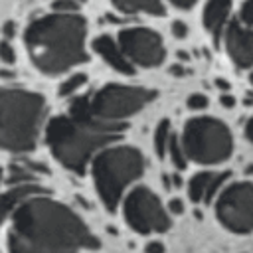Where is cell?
I'll return each instance as SVG.
<instances>
[{
    "instance_id": "cell-3",
    "label": "cell",
    "mask_w": 253,
    "mask_h": 253,
    "mask_svg": "<svg viewBox=\"0 0 253 253\" xmlns=\"http://www.w3.org/2000/svg\"><path fill=\"white\" fill-rule=\"evenodd\" d=\"M125 125L101 123L89 115L87 97H77L69 105V115L53 117L45 128V140L53 156L69 170L83 174L95 150L119 138Z\"/></svg>"
},
{
    "instance_id": "cell-26",
    "label": "cell",
    "mask_w": 253,
    "mask_h": 253,
    "mask_svg": "<svg viewBox=\"0 0 253 253\" xmlns=\"http://www.w3.org/2000/svg\"><path fill=\"white\" fill-rule=\"evenodd\" d=\"M172 6H176V8H180V10H190L198 0H168Z\"/></svg>"
},
{
    "instance_id": "cell-6",
    "label": "cell",
    "mask_w": 253,
    "mask_h": 253,
    "mask_svg": "<svg viewBox=\"0 0 253 253\" xmlns=\"http://www.w3.org/2000/svg\"><path fill=\"white\" fill-rule=\"evenodd\" d=\"M186 158L200 164H217L231 156L233 138L229 128L211 117L190 119L182 132Z\"/></svg>"
},
{
    "instance_id": "cell-33",
    "label": "cell",
    "mask_w": 253,
    "mask_h": 253,
    "mask_svg": "<svg viewBox=\"0 0 253 253\" xmlns=\"http://www.w3.org/2000/svg\"><path fill=\"white\" fill-rule=\"evenodd\" d=\"M170 71H172V73H176V75H182V73H184V69H182V67H172Z\"/></svg>"
},
{
    "instance_id": "cell-11",
    "label": "cell",
    "mask_w": 253,
    "mask_h": 253,
    "mask_svg": "<svg viewBox=\"0 0 253 253\" xmlns=\"http://www.w3.org/2000/svg\"><path fill=\"white\" fill-rule=\"evenodd\" d=\"M223 43L229 59L239 67H253V38L239 20H231L223 28Z\"/></svg>"
},
{
    "instance_id": "cell-20",
    "label": "cell",
    "mask_w": 253,
    "mask_h": 253,
    "mask_svg": "<svg viewBox=\"0 0 253 253\" xmlns=\"http://www.w3.org/2000/svg\"><path fill=\"white\" fill-rule=\"evenodd\" d=\"M229 180V172H217V174H211V180H210V184H208V190H206V202H210L219 190H221V186L225 184Z\"/></svg>"
},
{
    "instance_id": "cell-8",
    "label": "cell",
    "mask_w": 253,
    "mask_h": 253,
    "mask_svg": "<svg viewBox=\"0 0 253 253\" xmlns=\"http://www.w3.org/2000/svg\"><path fill=\"white\" fill-rule=\"evenodd\" d=\"M215 213L223 227L235 233L253 231V184L235 182L219 192Z\"/></svg>"
},
{
    "instance_id": "cell-16",
    "label": "cell",
    "mask_w": 253,
    "mask_h": 253,
    "mask_svg": "<svg viewBox=\"0 0 253 253\" xmlns=\"http://www.w3.org/2000/svg\"><path fill=\"white\" fill-rule=\"evenodd\" d=\"M210 180H211V172H198V174L190 180L188 194H190L192 202H202V200L206 198V190H208Z\"/></svg>"
},
{
    "instance_id": "cell-4",
    "label": "cell",
    "mask_w": 253,
    "mask_h": 253,
    "mask_svg": "<svg viewBox=\"0 0 253 253\" xmlns=\"http://www.w3.org/2000/svg\"><path fill=\"white\" fill-rule=\"evenodd\" d=\"M43 97L24 89L0 87V148L28 152L36 146L43 119Z\"/></svg>"
},
{
    "instance_id": "cell-21",
    "label": "cell",
    "mask_w": 253,
    "mask_h": 253,
    "mask_svg": "<svg viewBox=\"0 0 253 253\" xmlns=\"http://www.w3.org/2000/svg\"><path fill=\"white\" fill-rule=\"evenodd\" d=\"M241 26H245L247 30L253 28V0H243L241 8H239V18Z\"/></svg>"
},
{
    "instance_id": "cell-36",
    "label": "cell",
    "mask_w": 253,
    "mask_h": 253,
    "mask_svg": "<svg viewBox=\"0 0 253 253\" xmlns=\"http://www.w3.org/2000/svg\"><path fill=\"white\" fill-rule=\"evenodd\" d=\"M249 34H251V38H253V28H251V30H249Z\"/></svg>"
},
{
    "instance_id": "cell-32",
    "label": "cell",
    "mask_w": 253,
    "mask_h": 253,
    "mask_svg": "<svg viewBox=\"0 0 253 253\" xmlns=\"http://www.w3.org/2000/svg\"><path fill=\"white\" fill-rule=\"evenodd\" d=\"M215 85H217L219 89H223V91H229V83H227V81H223V79H217V81H215Z\"/></svg>"
},
{
    "instance_id": "cell-14",
    "label": "cell",
    "mask_w": 253,
    "mask_h": 253,
    "mask_svg": "<svg viewBox=\"0 0 253 253\" xmlns=\"http://www.w3.org/2000/svg\"><path fill=\"white\" fill-rule=\"evenodd\" d=\"M40 192H43V190L38 188V186L20 184V186H16V188H12V190L0 194V225L4 223V219H6L22 202H26V200L32 198V196H38Z\"/></svg>"
},
{
    "instance_id": "cell-25",
    "label": "cell",
    "mask_w": 253,
    "mask_h": 253,
    "mask_svg": "<svg viewBox=\"0 0 253 253\" xmlns=\"http://www.w3.org/2000/svg\"><path fill=\"white\" fill-rule=\"evenodd\" d=\"M172 34H174V38L184 40V38L188 36V26H186L184 22H180V20H174V22H172Z\"/></svg>"
},
{
    "instance_id": "cell-10",
    "label": "cell",
    "mask_w": 253,
    "mask_h": 253,
    "mask_svg": "<svg viewBox=\"0 0 253 253\" xmlns=\"http://www.w3.org/2000/svg\"><path fill=\"white\" fill-rule=\"evenodd\" d=\"M119 45L130 63L156 67L164 61L166 49L162 38L148 28H125L119 32Z\"/></svg>"
},
{
    "instance_id": "cell-7",
    "label": "cell",
    "mask_w": 253,
    "mask_h": 253,
    "mask_svg": "<svg viewBox=\"0 0 253 253\" xmlns=\"http://www.w3.org/2000/svg\"><path fill=\"white\" fill-rule=\"evenodd\" d=\"M156 97V91L130 85H105L95 95L87 97L89 115L101 123H123L126 117L138 113Z\"/></svg>"
},
{
    "instance_id": "cell-30",
    "label": "cell",
    "mask_w": 253,
    "mask_h": 253,
    "mask_svg": "<svg viewBox=\"0 0 253 253\" xmlns=\"http://www.w3.org/2000/svg\"><path fill=\"white\" fill-rule=\"evenodd\" d=\"M16 34V26H14V22H6L4 24V36L6 38H12Z\"/></svg>"
},
{
    "instance_id": "cell-24",
    "label": "cell",
    "mask_w": 253,
    "mask_h": 253,
    "mask_svg": "<svg viewBox=\"0 0 253 253\" xmlns=\"http://www.w3.org/2000/svg\"><path fill=\"white\" fill-rule=\"evenodd\" d=\"M0 59L4 63H14L16 59V53H14V47L10 45V42H0Z\"/></svg>"
},
{
    "instance_id": "cell-28",
    "label": "cell",
    "mask_w": 253,
    "mask_h": 253,
    "mask_svg": "<svg viewBox=\"0 0 253 253\" xmlns=\"http://www.w3.org/2000/svg\"><path fill=\"white\" fill-rule=\"evenodd\" d=\"M170 211H172V213H182V211H184L182 200H170Z\"/></svg>"
},
{
    "instance_id": "cell-29",
    "label": "cell",
    "mask_w": 253,
    "mask_h": 253,
    "mask_svg": "<svg viewBox=\"0 0 253 253\" xmlns=\"http://www.w3.org/2000/svg\"><path fill=\"white\" fill-rule=\"evenodd\" d=\"M219 101H221L223 107H233V105H235V99H233L229 93H223V95L219 97Z\"/></svg>"
},
{
    "instance_id": "cell-19",
    "label": "cell",
    "mask_w": 253,
    "mask_h": 253,
    "mask_svg": "<svg viewBox=\"0 0 253 253\" xmlns=\"http://www.w3.org/2000/svg\"><path fill=\"white\" fill-rule=\"evenodd\" d=\"M85 81H87V75L85 73H75V75H71V77H67L61 85H59V97H69V95H73L79 87H83L85 85Z\"/></svg>"
},
{
    "instance_id": "cell-2",
    "label": "cell",
    "mask_w": 253,
    "mask_h": 253,
    "mask_svg": "<svg viewBox=\"0 0 253 253\" xmlns=\"http://www.w3.org/2000/svg\"><path fill=\"white\" fill-rule=\"evenodd\" d=\"M87 22L77 12H53L36 18L24 34L32 63L47 75H57L87 61Z\"/></svg>"
},
{
    "instance_id": "cell-1",
    "label": "cell",
    "mask_w": 253,
    "mask_h": 253,
    "mask_svg": "<svg viewBox=\"0 0 253 253\" xmlns=\"http://www.w3.org/2000/svg\"><path fill=\"white\" fill-rule=\"evenodd\" d=\"M8 247L10 253H77L99 241L67 206L32 196L14 210Z\"/></svg>"
},
{
    "instance_id": "cell-15",
    "label": "cell",
    "mask_w": 253,
    "mask_h": 253,
    "mask_svg": "<svg viewBox=\"0 0 253 253\" xmlns=\"http://www.w3.org/2000/svg\"><path fill=\"white\" fill-rule=\"evenodd\" d=\"M111 4L125 14H148L164 16V6L160 0H111Z\"/></svg>"
},
{
    "instance_id": "cell-27",
    "label": "cell",
    "mask_w": 253,
    "mask_h": 253,
    "mask_svg": "<svg viewBox=\"0 0 253 253\" xmlns=\"http://www.w3.org/2000/svg\"><path fill=\"white\" fill-rule=\"evenodd\" d=\"M146 253H164V245L160 241H150L146 245Z\"/></svg>"
},
{
    "instance_id": "cell-31",
    "label": "cell",
    "mask_w": 253,
    "mask_h": 253,
    "mask_svg": "<svg viewBox=\"0 0 253 253\" xmlns=\"http://www.w3.org/2000/svg\"><path fill=\"white\" fill-rule=\"evenodd\" d=\"M245 134H247V138L253 142V117L247 121V125H245Z\"/></svg>"
},
{
    "instance_id": "cell-22",
    "label": "cell",
    "mask_w": 253,
    "mask_h": 253,
    "mask_svg": "<svg viewBox=\"0 0 253 253\" xmlns=\"http://www.w3.org/2000/svg\"><path fill=\"white\" fill-rule=\"evenodd\" d=\"M51 8H53V12H61V14H73V12H77L79 4H77L75 0H53Z\"/></svg>"
},
{
    "instance_id": "cell-9",
    "label": "cell",
    "mask_w": 253,
    "mask_h": 253,
    "mask_svg": "<svg viewBox=\"0 0 253 253\" xmlns=\"http://www.w3.org/2000/svg\"><path fill=\"white\" fill-rule=\"evenodd\" d=\"M125 217L138 233H160L170 227V217L156 194L148 188H134L125 200Z\"/></svg>"
},
{
    "instance_id": "cell-35",
    "label": "cell",
    "mask_w": 253,
    "mask_h": 253,
    "mask_svg": "<svg viewBox=\"0 0 253 253\" xmlns=\"http://www.w3.org/2000/svg\"><path fill=\"white\" fill-rule=\"evenodd\" d=\"M75 2H77V4H83V2H85V0H75Z\"/></svg>"
},
{
    "instance_id": "cell-18",
    "label": "cell",
    "mask_w": 253,
    "mask_h": 253,
    "mask_svg": "<svg viewBox=\"0 0 253 253\" xmlns=\"http://www.w3.org/2000/svg\"><path fill=\"white\" fill-rule=\"evenodd\" d=\"M168 152H170L172 164H174L178 170H184L186 164H188V158H186V152H184V148H182V142L176 138V134H174V136L170 134V140H168Z\"/></svg>"
},
{
    "instance_id": "cell-17",
    "label": "cell",
    "mask_w": 253,
    "mask_h": 253,
    "mask_svg": "<svg viewBox=\"0 0 253 253\" xmlns=\"http://www.w3.org/2000/svg\"><path fill=\"white\" fill-rule=\"evenodd\" d=\"M168 140H170V123L164 119V121L158 123L156 130H154V148H156L158 156H164L166 154Z\"/></svg>"
},
{
    "instance_id": "cell-13",
    "label": "cell",
    "mask_w": 253,
    "mask_h": 253,
    "mask_svg": "<svg viewBox=\"0 0 253 253\" xmlns=\"http://www.w3.org/2000/svg\"><path fill=\"white\" fill-rule=\"evenodd\" d=\"M231 4L233 0H208L206 2L202 20H204V28L213 36V40H219V36L223 34Z\"/></svg>"
},
{
    "instance_id": "cell-23",
    "label": "cell",
    "mask_w": 253,
    "mask_h": 253,
    "mask_svg": "<svg viewBox=\"0 0 253 253\" xmlns=\"http://www.w3.org/2000/svg\"><path fill=\"white\" fill-rule=\"evenodd\" d=\"M188 107L194 109V111H200V109H206L208 107V97L202 95V93H194L188 97Z\"/></svg>"
},
{
    "instance_id": "cell-12",
    "label": "cell",
    "mask_w": 253,
    "mask_h": 253,
    "mask_svg": "<svg viewBox=\"0 0 253 253\" xmlns=\"http://www.w3.org/2000/svg\"><path fill=\"white\" fill-rule=\"evenodd\" d=\"M93 49L103 57V61L107 65H111L115 71L123 73V75H132L134 73V67L132 63L126 59V55L123 53L119 42H115L111 36H99L93 40Z\"/></svg>"
},
{
    "instance_id": "cell-5",
    "label": "cell",
    "mask_w": 253,
    "mask_h": 253,
    "mask_svg": "<svg viewBox=\"0 0 253 253\" xmlns=\"http://www.w3.org/2000/svg\"><path fill=\"white\" fill-rule=\"evenodd\" d=\"M93 182L107 210H115L125 188L140 178L144 160L136 148L115 146L93 158Z\"/></svg>"
},
{
    "instance_id": "cell-34",
    "label": "cell",
    "mask_w": 253,
    "mask_h": 253,
    "mask_svg": "<svg viewBox=\"0 0 253 253\" xmlns=\"http://www.w3.org/2000/svg\"><path fill=\"white\" fill-rule=\"evenodd\" d=\"M249 81H251V85H253V71H251V75H249Z\"/></svg>"
},
{
    "instance_id": "cell-37",
    "label": "cell",
    "mask_w": 253,
    "mask_h": 253,
    "mask_svg": "<svg viewBox=\"0 0 253 253\" xmlns=\"http://www.w3.org/2000/svg\"><path fill=\"white\" fill-rule=\"evenodd\" d=\"M0 180H2V170H0Z\"/></svg>"
}]
</instances>
